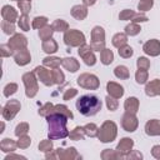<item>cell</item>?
<instances>
[{
  "label": "cell",
  "mask_w": 160,
  "mask_h": 160,
  "mask_svg": "<svg viewBox=\"0 0 160 160\" xmlns=\"http://www.w3.org/2000/svg\"><path fill=\"white\" fill-rule=\"evenodd\" d=\"M48 126H49V132L48 138L51 140H59L69 136V131L66 128L68 124V118L60 112H51L49 116H46Z\"/></svg>",
  "instance_id": "1"
},
{
  "label": "cell",
  "mask_w": 160,
  "mask_h": 160,
  "mask_svg": "<svg viewBox=\"0 0 160 160\" xmlns=\"http://www.w3.org/2000/svg\"><path fill=\"white\" fill-rule=\"evenodd\" d=\"M102 102L95 95H82L76 101L78 111L84 116H92L101 110Z\"/></svg>",
  "instance_id": "2"
},
{
  "label": "cell",
  "mask_w": 160,
  "mask_h": 160,
  "mask_svg": "<svg viewBox=\"0 0 160 160\" xmlns=\"http://www.w3.org/2000/svg\"><path fill=\"white\" fill-rule=\"evenodd\" d=\"M116 136H118V125L114 121L106 120L99 128L98 139L101 142H111L116 139Z\"/></svg>",
  "instance_id": "3"
},
{
  "label": "cell",
  "mask_w": 160,
  "mask_h": 160,
  "mask_svg": "<svg viewBox=\"0 0 160 160\" xmlns=\"http://www.w3.org/2000/svg\"><path fill=\"white\" fill-rule=\"evenodd\" d=\"M22 82L25 85V95L28 98H34L38 91H39V85H38V76L35 71H29L22 75Z\"/></svg>",
  "instance_id": "4"
},
{
  "label": "cell",
  "mask_w": 160,
  "mask_h": 160,
  "mask_svg": "<svg viewBox=\"0 0 160 160\" xmlns=\"http://www.w3.org/2000/svg\"><path fill=\"white\" fill-rule=\"evenodd\" d=\"M90 46L94 51H101L105 49V30L101 26H94L91 30Z\"/></svg>",
  "instance_id": "5"
},
{
  "label": "cell",
  "mask_w": 160,
  "mask_h": 160,
  "mask_svg": "<svg viewBox=\"0 0 160 160\" xmlns=\"http://www.w3.org/2000/svg\"><path fill=\"white\" fill-rule=\"evenodd\" d=\"M64 42L70 48H79L85 44V35L76 29H70L64 34Z\"/></svg>",
  "instance_id": "6"
},
{
  "label": "cell",
  "mask_w": 160,
  "mask_h": 160,
  "mask_svg": "<svg viewBox=\"0 0 160 160\" xmlns=\"http://www.w3.org/2000/svg\"><path fill=\"white\" fill-rule=\"evenodd\" d=\"M76 82L80 88H84V89H88V90H96L99 89L100 86V80L96 75L94 74H89V72H84L81 74L78 79H76Z\"/></svg>",
  "instance_id": "7"
},
{
  "label": "cell",
  "mask_w": 160,
  "mask_h": 160,
  "mask_svg": "<svg viewBox=\"0 0 160 160\" xmlns=\"http://www.w3.org/2000/svg\"><path fill=\"white\" fill-rule=\"evenodd\" d=\"M20 109H21V104L19 100H16V99L9 100L2 108V112H1L2 119L4 120H12L16 116V114L20 111Z\"/></svg>",
  "instance_id": "8"
},
{
  "label": "cell",
  "mask_w": 160,
  "mask_h": 160,
  "mask_svg": "<svg viewBox=\"0 0 160 160\" xmlns=\"http://www.w3.org/2000/svg\"><path fill=\"white\" fill-rule=\"evenodd\" d=\"M139 126V120L136 118V114L125 111L121 116V128L128 132H134Z\"/></svg>",
  "instance_id": "9"
},
{
  "label": "cell",
  "mask_w": 160,
  "mask_h": 160,
  "mask_svg": "<svg viewBox=\"0 0 160 160\" xmlns=\"http://www.w3.org/2000/svg\"><path fill=\"white\" fill-rule=\"evenodd\" d=\"M78 54H79V56L84 60V62H85L88 66H94V65L96 64V56H95V54H94V50H92L91 46L88 45L86 42L82 44L81 46H79Z\"/></svg>",
  "instance_id": "10"
},
{
  "label": "cell",
  "mask_w": 160,
  "mask_h": 160,
  "mask_svg": "<svg viewBox=\"0 0 160 160\" xmlns=\"http://www.w3.org/2000/svg\"><path fill=\"white\" fill-rule=\"evenodd\" d=\"M34 71H35L38 79H39L45 86H51V85L55 84V82H54V78H52V71L49 70L46 66H44V65H42V66H36V68L34 69Z\"/></svg>",
  "instance_id": "11"
},
{
  "label": "cell",
  "mask_w": 160,
  "mask_h": 160,
  "mask_svg": "<svg viewBox=\"0 0 160 160\" xmlns=\"http://www.w3.org/2000/svg\"><path fill=\"white\" fill-rule=\"evenodd\" d=\"M8 44H9V46L12 49V51L16 52V51H19V50L26 49V46H28V39H26V36H24L22 34H14V35H11V38L9 39Z\"/></svg>",
  "instance_id": "12"
},
{
  "label": "cell",
  "mask_w": 160,
  "mask_h": 160,
  "mask_svg": "<svg viewBox=\"0 0 160 160\" xmlns=\"http://www.w3.org/2000/svg\"><path fill=\"white\" fill-rule=\"evenodd\" d=\"M56 155L58 159L60 160H75V159H80V154L76 151V149L74 146H70L68 149H62V148H58L56 150Z\"/></svg>",
  "instance_id": "13"
},
{
  "label": "cell",
  "mask_w": 160,
  "mask_h": 160,
  "mask_svg": "<svg viewBox=\"0 0 160 160\" xmlns=\"http://www.w3.org/2000/svg\"><path fill=\"white\" fill-rule=\"evenodd\" d=\"M142 51L149 56L160 55V41L158 39H150L142 45Z\"/></svg>",
  "instance_id": "14"
},
{
  "label": "cell",
  "mask_w": 160,
  "mask_h": 160,
  "mask_svg": "<svg viewBox=\"0 0 160 160\" xmlns=\"http://www.w3.org/2000/svg\"><path fill=\"white\" fill-rule=\"evenodd\" d=\"M134 148V140L130 139V138H122L118 145H116V150L124 155V159H125V155H128Z\"/></svg>",
  "instance_id": "15"
},
{
  "label": "cell",
  "mask_w": 160,
  "mask_h": 160,
  "mask_svg": "<svg viewBox=\"0 0 160 160\" xmlns=\"http://www.w3.org/2000/svg\"><path fill=\"white\" fill-rule=\"evenodd\" d=\"M14 60L18 65L20 66H25L28 65L30 61H31V55H30V51L28 49H22V50H19L14 54Z\"/></svg>",
  "instance_id": "16"
},
{
  "label": "cell",
  "mask_w": 160,
  "mask_h": 160,
  "mask_svg": "<svg viewBox=\"0 0 160 160\" xmlns=\"http://www.w3.org/2000/svg\"><path fill=\"white\" fill-rule=\"evenodd\" d=\"M106 91H108V95L115 99H120L124 95V88L115 81H109L106 84Z\"/></svg>",
  "instance_id": "17"
},
{
  "label": "cell",
  "mask_w": 160,
  "mask_h": 160,
  "mask_svg": "<svg viewBox=\"0 0 160 160\" xmlns=\"http://www.w3.org/2000/svg\"><path fill=\"white\" fill-rule=\"evenodd\" d=\"M1 16L4 20L10 21V22H15L19 20V15L18 11L15 10V8L10 6V5H4L1 9Z\"/></svg>",
  "instance_id": "18"
},
{
  "label": "cell",
  "mask_w": 160,
  "mask_h": 160,
  "mask_svg": "<svg viewBox=\"0 0 160 160\" xmlns=\"http://www.w3.org/2000/svg\"><path fill=\"white\" fill-rule=\"evenodd\" d=\"M145 132L149 136H159L160 135V120L151 119L145 124Z\"/></svg>",
  "instance_id": "19"
},
{
  "label": "cell",
  "mask_w": 160,
  "mask_h": 160,
  "mask_svg": "<svg viewBox=\"0 0 160 160\" xmlns=\"http://www.w3.org/2000/svg\"><path fill=\"white\" fill-rule=\"evenodd\" d=\"M145 94L148 96H158L160 95V79H154L145 85Z\"/></svg>",
  "instance_id": "20"
},
{
  "label": "cell",
  "mask_w": 160,
  "mask_h": 160,
  "mask_svg": "<svg viewBox=\"0 0 160 160\" xmlns=\"http://www.w3.org/2000/svg\"><path fill=\"white\" fill-rule=\"evenodd\" d=\"M61 65L65 70H68L69 72H76L79 69H80V64L79 61L72 58V56H68V58H64L62 61H61Z\"/></svg>",
  "instance_id": "21"
},
{
  "label": "cell",
  "mask_w": 160,
  "mask_h": 160,
  "mask_svg": "<svg viewBox=\"0 0 160 160\" xmlns=\"http://www.w3.org/2000/svg\"><path fill=\"white\" fill-rule=\"evenodd\" d=\"M71 16L74 18V19H76V20H79V21H81V20H84L86 16H88V6H85L84 4L82 5H74L72 8H71Z\"/></svg>",
  "instance_id": "22"
},
{
  "label": "cell",
  "mask_w": 160,
  "mask_h": 160,
  "mask_svg": "<svg viewBox=\"0 0 160 160\" xmlns=\"http://www.w3.org/2000/svg\"><path fill=\"white\" fill-rule=\"evenodd\" d=\"M139 106H140V102H139V99L135 98V96H129L125 102H124V109L125 111L128 112H132V114H136L139 111Z\"/></svg>",
  "instance_id": "23"
},
{
  "label": "cell",
  "mask_w": 160,
  "mask_h": 160,
  "mask_svg": "<svg viewBox=\"0 0 160 160\" xmlns=\"http://www.w3.org/2000/svg\"><path fill=\"white\" fill-rule=\"evenodd\" d=\"M16 148H18V141L10 138H4L0 142V149L2 152H14Z\"/></svg>",
  "instance_id": "24"
},
{
  "label": "cell",
  "mask_w": 160,
  "mask_h": 160,
  "mask_svg": "<svg viewBox=\"0 0 160 160\" xmlns=\"http://www.w3.org/2000/svg\"><path fill=\"white\" fill-rule=\"evenodd\" d=\"M41 49H42L44 52H46L48 55H51V54H54V52L58 51L59 45H58V42L51 38V39H49V40L42 41V44H41Z\"/></svg>",
  "instance_id": "25"
},
{
  "label": "cell",
  "mask_w": 160,
  "mask_h": 160,
  "mask_svg": "<svg viewBox=\"0 0 160 160\" xmlns=\"http://www.w3.org/2000/svg\"><path fill=\"white\" fill-rule=\"evenodd\" d=\"M101 159L102 160H114V159H124V155L120 154L116 149L112 150V149H104L101 151Z\"/></svg>",
  "instance_id": "26"
},
{
  "label": "cell",
  "mask_w": 160,
  "mask_h": 160,
  "mask_svg": "<svg viewBox=\"0 0 160 160\" xmlns=\"http://www.w3.org/2000/svg\"><path fill=\"white\" fill-rule=\"evenodd\" d=\"M62 59L58 58V56H46L42 59V65L49 68V69H56L61 65Z\"/></svg>",
  "instance_id": "27"
},
{
  "label": "cell",
  "mask_w": 160,
  "mask_h": 160,
  "mask_svg": "<svg viewBox=\"0 0 160 160\" xmlns=\"http://www.w3.org/2000/svg\"><path fill=\"white\" fill-rule=\"evenodd\" d=\"M111 42H112V45L115 48L119 49V48H121V46H124V45L128 44V35L125 32H118V34H115L112 36Z\"/></svg>",
  "instance_id": "28"
},
{
  "label": "cell",
  "mask_w": 160,
  "mask_h": 160,
  "mask_svg": "<svg viewBox=\"0 0 160 160\" xmlns=\"http://www.w3.org/2000/svg\"><path fill=\"white\" fill-rule=\"evenodd\" d=\"M114 75L120 80H126L130 78V71L125 65H118L114 69Z\"/></svg>",
  "instance_id": "29"
},
{
  "label": "cell",
  "mask_w": 160,
  "mask_h": 160,
  "mask_svg": "<svg viewBox=\"0 0 160 160\" xmlns=\"http://www.w3.org/2000/svg\"><path fill=\"white\" fill-rule=\"evenodd\" d=\"M100 61L104 65H110L114 61V52L110 49H104L100 51Z\"/></svg>",
  "instance_id": "30"
},
{
  "label": "cell",
  "mask_w": 160,
  "mask_h": 160,
  "mask_svg": "<svg viewBox=\"0 0 160 160\" xmlns=\"http://www.w3.org/2000/svg\"><path fill=\"white\" fill-rule=\"evenodd\" d=\"M85 135V131H84V128L82 126H75L70 132H69V138L70 140H74V141H79V140H82Z\"/></svg>",
  "instance_id": "31"
},
{
  "label": "cell",
  "mask_w": 160,
  "mask_h": 160,
  "mask_svg": "<svg viewBox=\"0 0 160 160\" xmlns=\"http://www.w3.org/2000/svg\"><path fill=\"white\" fill-rule=\"evenodd\" d=\"M52 34H54V29L51 25H46L41 29H39V38L40 40L45 41V40H49L52 38Z\"/></svg>",
  "instance_id": "32"
},
{
  "label": "cell",
  "mask_w": 160,
  "mask_h": 160,
  "mask_svg": "<svg viewBox=\"0 0 160 160\" xmlns=\"http://www.w3.org/2000/svg\"><path fill=\"white\" fill-rule=\"evenodd\" d=\"M54 31H59V32H65L69 30V24L68 21L62 20V19H56L52 24H51Z\"/></svg>",
  "instance_id": "33"
},
{
  "label": "cell",
  "mask_w": 160,
  "mask_h": 160,
  "mask_svg": "<svg viewBox=\"0 0 160 160\" xmlns=\"http://www.w3.org/2000/svg\"><path fill=\"white\" fill-rule=\"evenodd\" d=\"M140 31H141V28H140V25H139L138 22H132V21H131L129 25L125 26V34H126L128 36H135V35H138Z\"/></svg>",
  "instance_id": "34"
},
{
  "label": "cell",
  "mask_w": 160,
  "mask_h": 160,
  "mask_svg": "<svg viewBox=\"0 0 160 160\" xmlns=\"http://www.w3.org/2000/svg\"><path fill=\"white\" fill-rule=\"evenodd\" d=\"M148 79H149V72L148 70H144V69H138V71L135 72V80L139 85H142V84H146L148 82Z\"/></svg>",
  "instance_id": "35"
},
{
  "label": "cell",
  "mask_w": 160,
  "mask_h": 160,
  "mask_svg": "<svg viewBox=\"0 0 160 160\" xmlns=\"http://www.w3.org/2000/svg\"><path fill=\"white\" fill-rule=\"evenodd\" d=\"M54 111L65 115L68 119H74V114H72V112L69 110V108H68L66 105H64V104H58V105H55V106H54Z\"/></svg>",
  "instance_id": "36"
},
{
  "label": "cell",
  "mask_w": 160,
  "mask_h": 160,
  "mask_svg": "<svg viewBox=\"0 0 160 160\" xmlns=\"http://www.w3.org/2000/svg\"><path fill=\"white\" fill-rule=\"evenodd\" d=\"M82 128H84V131H85V135H86V136H90V138H95V136H98L99 128H98L94 122H89V124L84 125Z\"/></svg>",
  "instance_id": "37"
},
{
  "label": "cell",
  "mask_w": 160,
  "mask_h": 160,
  "mask_svg": "<svg viewBox=\"0 0 160 160\" xmlns=\"http://www.w3.org/2000/svg\"><path fill=\"white\" fill-rule=\"evenodd\" d=\"M118 52H119V56H120V58H122V59H129V58H131V56H132L134 50H132V48H131L130 45H128V44H126V45H124V46L119 48Z\"/></svg>",
  "instance_id": "38"
},
{
  "label": "cell",
  "mask_w": 160,
  "mask_h": 160,
  "mask_svg": "<svg viewBox=\"0 0 160 160\" xmlns=\"http://www.w3.org/2000/svg\"><path fill=\"white\" fill-rule=\"evenodd\" d=\"M46 25H48V18L46 16H36L32 19V22H31V26L34 29H38V30L46 26Z\"/></svg>",
  "instance_id": "39"
},
{
  "label": "cell",
  "mask_w": 160,
  "mask_h": 160,
  "mask_svg": "<svg viewBox=\"0 0 160 160\" xmlns=\"http://www.w3.org/2000/svg\"><path fill=\"white\" fill-rule=\"evenodd\" d=\"M18 26H19L20 30H22V31H29V30H30V20H29L28 15L22 14V15L19 18V20H18Z\"/></svg>",
  "instance_id": "40"
},
{
  "label": "cell",
  "mask_w": 160,
  "mask_h": 160,
  "mask_svg": "<svg viewBox=\"0 0 160 160\" xmlns=\"http://www.w3.org/2000/svg\"><path fill=\"white\" fill-rule=\"evenodd\" d=\"M18 8L20 9L21 14L28 15L31 10V1L30 0H18Z\"/></svg>",
  "instance_id": "41"
},
{
  "label": "cell",
  "mask_w": 160,
  "mask_h": 160,
  "mask_svg": "<svg viewBox=\"0 0 160 160\" xmlns=\"http://www.w3.org/2000/svg\"><path fill=\"white\" fill-rule=\"evenodd\" d=\"M54 104H51V102H46V104H44L40 109H39V115L40 116H44V118H46V116H49L51 112H54Z\"/></svg>",
  "instance_id": "42"
},
{
  "label": "cell",
  "mask_w": 160,
  "mask_h": 160,
  "mask_svg": "<svg viewBox=\"0 0 160 160\" xmlns=\"http://www.w3.org/2000/svg\"><path fill=\"white\" fill-rule=\"evenodd\" d=\"M39 150L41 152H49L52 150V140L51 139H45V140H41L38 145Z\"/></svg>",
  "instance_id": "43"
},
{
  "label": "cell",
  "mask_w": 160,
  "mask_h": 160,
  "mask_svg": "<svg viewBox=\"0 0 160 160\" xmlns=\"http://www.w3.org/2000/svg\"><path fill=\"white\" fill-rule=\"evenodd\" d=\"M1 29H2L4 34H6V35H14V34H15V25H14V22L2 20V22H1Z\"/></svg>",
  "instance_id": "44"
},
{
  "label": "cell",
  "mask_w": 160,
  "mask_h": 160,
  "mask_svg": "<svg viewBox=\"0 0 160 160\" xmlns=\"http://www.w3.org/2000/svg\"><path fill=\"white\" fill-rule=\"evenodd\" d=\"M105 104H106V108H108L110 111H115V110H118V108H119V101H118V99H115V98H112V96H110V95H108V96L105 98Z\"/></svg>",
  "instance_id": "45"
},
{
  "label": "cell",
  "mask_w": 160,
  "mask_h": 160,
  "mask_svg": "<svg viewBox=\"0 0 160 160\" xmlns=\"http://www.w3.org/2000/svg\"><path fill=\"white\" fill-rule=\"evenodd\" d=\"M154 5V0H140L138 4V10L139 12H145L149 11Z\"/></svg>",
  "instance_id": "46"
},
{
  "label": "cell",
  "mask_w": 160,
  "mask_h": 160,
  "mask_svg": "<svg viewBox=\"0 0 160 160\" xmlns=\"http://www.w3.org/2000/svg\"><path fill=\"white\" fill-rule=\"evenodd\" d=\"M18 91V84L16 82H9L5 85L4 88V96L5 98H10L11 95H14Z\"/></svg>",
  "instance_id": "47"
},
{
  "label": "cell",
  "mask_w": 160,
  "mask_h": 160,
  "mask_svg": "<svg viewBox=\"0 0 160 160\" xmlns=\"http://www.w3.org/2000/svg\"><path fill=\"white\" fill-rule=\"evenodd\" d=\"M51 71H52L54 82H55V84H58V85L62 84V82H64V80H65V75H64V72H62V71H61L59 68H56V69H52Z\"/></svg>",
  "instance_id": "48"
},
{
  "label": "cell",
  "mask_w": 160,
  "mask_h": 160,
  "mask_svg": "<svg viewBox=\"0 0 160 160\" xmlns=\"http://www.w3.org/2000/svg\"><path fill=\"white\" fill-rule=\"evenodd\" d=\"M14 132H15V135L18 138L21 136V135H26L29 132V124L28 122H20V124H18Z\"/></svg>",
  "instance_id": "49"
},
{
  "label": "cell",
  "mask_w": 160,
  "mask_h": 160,
  "mask_svg": "<svg viewBox=\"0 0 160 160\" xmlns=\"http://www.w3.org/2000/svg\"><path fill=\"white\" fill-rule=\"evenodd\" d=\"M30 145H31V139H30V136H28V134L19 136V139H18V148L28 149Z\"/></svg>",
  "instance_id": "50"
},
{
  "label": "cell",
  "mask_w": 160,
  "mask_h": 160,
  "mask_svg": "<svg viewBox=\"0 0 160 160\" xmlns=\"http://www.w3.org/2000/svg\"><path fill=\"white\" fill-rule=\"evenodd\" d=\"M135 15H136V12L132 11L131 9H124V10L120 11V14H119V19L122 20V21H125V20H132Z\"/></svg>",
  "instance_id": "51"
},
{
  "label": "cell",
  "mask_w": 160,
  "mask_h": 160,
  "mask_svg": "<svg viewBox=\"0 0 160 160\" xmlns=\"http://www.w3.org/2000/svg\"><path fill=\"white\" fill-rule=\"evenodd\" d=\"M15 52L12 51V49L9 46V44H2L0 45V55L1 58H9L11 55H14Z\"/></svg>",
  "instance_id": "52"
},
{
  "label": "cell",
  "mask_w": 160,
  "mask_h": 160,
  "mask_svg": "<svg viewBox=\"0 0 160 160\" xmlns=\"http://www.w3.org/2000/svg\"><path fill=\"white\" fill-rule=\"evenodd\" d=\"M136 65H138V69H144V70H148L150 68V60L145 56H140L136 60Z\"/></svg>",
  "instance_id": "53"
},
{
  "label": "cell",
  "mask_w": 160,
  "mask_h": 160,
  "mask_svg": "<svg viewBox=\"0 0 160 160\" xmlns=\"http://www.w3.org/2000/svg\"><path fill=\"white\" fill-rule=\"evenodd\" d=\"M78 95V90L75 89V88H70V89H66L65 91H64V95H62V99L64 100H71L72 98H75Z\"/></svg>",
  "instance_id": "54"
},
{
  "label": "cell",
  "mask_w": 160,
  "mask_h": 160,
  "mask_svg": "<svg viewBox=\"0 0 160 160\" xmlns=\"http://www.w3.org/2000/svg\"><path fill=\"white\" fill-rule=\"evenodd\" d=\"M149 20V18L144 14V12H136V15L134 16V19L131 20L132 22H145V21H148Z\"/></svg>",
  "instance_id": "55"
},
{
  "label": "cell",
  "mask_w": 160,
  "mask_h": 160,
  "mask_svg": "<svg viewBox=\"0 0 160 160\" xmlns=\"http://www.w3.org/2000/svg\"><path fill=\"white\" fill-rule=\"evenodd\" d=\"M125 159H129V160L138 159V160H140V159H142V154L140 151H138V150H131L128 155H125Z\"/></svg>",
  "instance_id": "56"
},
{
  "label": "cell",
  "mask_w": 160,
  "mask_h": 160,
  "mask_svg": "<svg viewBox=\"0 0 160 160\" xmlns=\"http://www.w3.org/2000/svg\"><path fill=\"white\" fill-rule=\"evenodd\" d=\"M151 155L155 159H159L160 160V145H154L151 148Z\"/></svg>",
  "instance_id": "57"
},
{
  "label": "cell",
  "mask_w": 160,
  "mask_h": 160,
  "mask_svg": "<svg viewBox=\"0 0 160 160\" xmlns=\"http://www.w3.org/2000/svg\"><path fill=\"white\" fill-rule=\"evenodd\" d=\"M12 159H22V160H25L26 158L25 156H21V155H16V154H12V152H10L6 158H5V160H12Z\"/></svg>",
  "instance_id": "58"
},
{
  "label": "cell",
  "mask_w": 160,
  "mask_h": 160,
  "mask_svg": "<svg viewBox=\"0 0 160 160\" xmlns=\"http://www.w3.org/2000/svg\"><path fill=\"white\" fill-rule=\"evenodd\" d=\"M96 2V0H82V4L85 6H92Z\"/></svg>",
  "instance_id": "59"
},
{
  "label": "cell",
  "mask_w": 160,
  "mask_h": 160,
  "mask_svg": "<svg viewBox=\"0 0 160 160\" xmlns=\"http://www.w3.org/2000/svg\"><path fill=\"white\" fill-rule=\"evenodd\" d=\"M4 129H5V124H4V121H2V122H1V130H0V132H2Z\"/></svg>",
  "instance_id": "60"
},
{
  "label": "cell",
  "mask_w": 160,
  "mask_h": 160,
  "mask_svg": "<svg viewBox=\"0 0 160 160\" xmlns=\"http://www.w3.org/2000/svg\"><path fill=\"white\" fill-rule=\"evenodd\" d=\"M15 1H18V0H15Z\"/></svg>",
  "instance_id": "61"
},
{
  "label": "cell",
  "mask_w": 160,
  "mask_h": 160,
  "mask_svg": "<svg viewBox=\"0 0 160 160\" xmlns=\"http://www.w3.org/2000/svg\"><path fill=\"white\" fill-rule=\"evenodd\" d=\"M30 1H31V0H30Z\"/></svg>",
  "instance_id": "62"
}]
</instances>
